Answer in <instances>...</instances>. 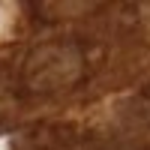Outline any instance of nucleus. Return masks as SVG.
I'll list each match as a JSON object with an SVG mask.
<instances>
[{"label":"nucleus","mask_w":150,"mask_h":150,"mask_svg":"<svg viewBox=\"0 0 150 150\" xmlns=\"http://www.w3.org/2000/svg\"><path fill=\"white\" fill-rule=\"evenodd\" d=\"M81 60L75 57L66 48H45L33 57L30 63V78L36 87H54V84H63L69 78H75Z\"/></svg>","instance_id":"nucleus-1"}]
</instances>
